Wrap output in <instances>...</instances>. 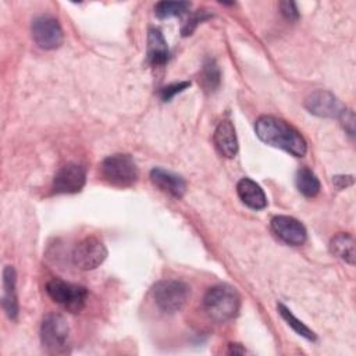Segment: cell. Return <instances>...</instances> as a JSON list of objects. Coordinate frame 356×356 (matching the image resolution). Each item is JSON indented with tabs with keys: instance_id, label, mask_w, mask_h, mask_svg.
Returning <instances> with one entry per match:
<instances>
[{
	"instance_id": "obj_23",
	"label": "cell",
	"mask_w": 356,
	"mask_h": 356,
	"mask_svg": "<svg viewBox=\"0 0 356 356\" xmlns=\"http://www.w3.org/2000/svg\"><path fill=\"white\" fill-rule=\"evenodd\" d=\"M209 17H210V15H209L204 10H197V11L185 22V25H184V28H182V35H184V36L191 35V33L193 32V29L197 26V24L202 22V21H204V19L209 18Z\"/></svg>"
},
{
	"instance_id": "obj_2",
	"label": "cell",
	"mask_w": 356,
	"mask_h": 356,
	"mask_svg": "<svg viewBox=\"0 0 356 356\" xmlns=\"http://www.w3.org/2000/svg\"><path fill=\"white\" fill-rule=\"evenodd\" d=\"M241 306L238 291L227 284H218L207 289L203 298L206 314L216 323H225L234 318Z\"/></svg>"
},
{
	"instance_id": "obj_24",
	"label": "cell",
	"mask_w": 356,
	"mask_h": 356,
	"mask_svg": "<svg viewBox=\"0 0 356 356\" xmlns=\"http://www.w3.org/2000/svg\"><path fill=\"white\" fill-rule=\"evenodd\" d=\"M338 117L341 120V124H342L343 129L350 136H353V134H355V114H353V111L349 110V108H343Z\"/></svg>"
},
{
	"instance_id": "obj_22",
	"label": "cell",
	"mask_w": 356,
	"mask_h": 356,
	"mask_svg": "<svg viewBox=\"0 0 356 356\" xmlns=\"http://www.w3.org/2000/svg\"><path fill=\"white\" fill-rule=\"evenodd\" d=\"M189 86H191V82H188V81L171 83V85H167V86L161 88V89L159 90V96L161 97V100L170 102L177 93H181L182 90H185V89L189 88Z\"/></svg>"
},
{
	"instance_id": "obj_13",
	"label": "cell",
	"mask_w": 356,
	"mask_h": 356,
	"mask_svg": "<svg viewBox=\"0 0 356 356\" xmlns=\"http://www.w3.org/2000/svg\"><path fill=\"white\" fill-rule=\"evenodd\" d=\"M213 142L216 146V150L227 159H232L238 153V139L235 134V128L231 121L222 120L218 122L214 135Z\"/></svg>"
},
{
	"instance_id": "obj_17",
	"label": "cell",
	"mask_w": 356,
	"mask_h": 356,
	"mask_svg": "<svg viewBox=\"0 0 356 356\" xmlns=\"http://www.w3.org/2000/svg\"><path fill=\"white\" fill-rule=\"evenodd\" d=\"M330 250L334 256L342 259L350 266L355 264V241L350 234L341 232L335 235L330 242Z\"/></svg>"
},
{
	"instance_id": "obj_1",
	"label": "cell",
	"mask_w": 356,
	"mask_h": 356,
	"mask_svg": "<svg viewBox=\"0 0 356 356\" xmlns=\"http://www.w3.org/2000/svg\"><path fill=\"white\" fill-rule=\"evenodd\" d=\"M254 131L259 139L270 146L282 149L296 157L306 154V140L299 131L284 120L273 115H261L254 124Z\"/></svg>"
},
{
	"instance_id": "obj_10",
	"label": "cell",
	"mask_w": 356,
	"mask_h": 356,
	"mask_svg": "<svg viewBox=\"0 0 356 356\" xmlns=\"http://www.w3.org/2000/svg\"><path fill=\"white\" fill-rule=\"evenodd\" d=\"M271 229L282 242L292 246L305 243L307 238V232L303 224L289 216H275L271 220Z\"/></svg>"
},
{
	"instance_id": "obj_5",
	"label": "cell",
	"mask_w": 356,
	"mask_h": 356,
	"mask_svg": "<svg viewBox=\"0 0 356 356\" xmlns=\"http://www.w3.org/2000/svg\"><path fill=\"white\" fill-rule=\"evenodd\" d=\"M189 293L188 284L179 280H161L152 289L156 306L164 313L179 312L185 306Z\"/></svg>"
},
{
	"instance_id": "obj_11",
	"label": "cell",
	"mask_w": 356,
	"mask_h": 356,
	"mask_svg": "<svg viewBox=\"0 0 356 356\" xmlns=\"http://www.w3.org/2000/svg\"><path fill=\"white\" fill-rule=\"evenodd\" d=\"M305 107L309 113L318 117H338L343 110L339 100L327 90H316L305 100Z\"/></svg>"
},
{
	"instance_id": "obj_4",
	"label": "cell",
	"mask_w": 356,
	"mask_h": 356,
	"mask_svg": "<svg viewBox=\"0 0 356 356\" xmlns=\"http://www.w3.org/2000/svg\"><path fill=\"white\" fill-rule=\"evenodd\" d=\"M102 177L113 186H132L139 177L138 167L129 154H113L106 157L100 165Z\"/></svg>"
},
{
	"instance_id": "obj_9",
	"label": "cell",
	"mask_w": 356,
	"mask_h": 356,
	"mask_svg": "<svg viewBox=\"0 0 356 356\" xmlns=\"http://www.w3.org/2000/svg\"><path fill=\"white\" fill-rule=\"evenodd\" d=\"M85 181V168L79 164L68 163L56 172L53 179V191L56 193H76L82 191Z\"/></svg>"
},
{
	"instance_id": "obj_25",
	"label": "cell",
	"mask_w": 356,
	"mask_h": 356,
	"mask_svg": "<svg viewBox=\"0 0 356 356\" xmlns=\"http://www.w3.org/2000/svg\"><path fill=\"white\" fill-rule=\"evenodd\" d=\"M278 7L281 10V14L285 17V19L296 21L299 18V11L293 1H281Z\"/></svg>"
},
{
	"instance_id": "obj_6",
	"label": "cell",
	"mask_w": 356,
	"mask_h": 356,
	"mask_svg": "<svg viewBox=\"0 0 356 356\" xmlns=\"http://www.w3.org/2000/svg\"><path fill=\"white\" fill-rule=\"evenodd\" d=\"M47 295L60 306L71 313H79L88 300L85 286L65 282L60 278H53L46 284Z\"/></svg>"
},
{
	"instance_id": "obj_16",
	"label": "cell",
	"mask_w": 356,
	"mask_h": 356,
	"mask_svg": "<svg viewBox=\"0 0 356 356\" xmlns=\"http://www.w3.org/2000/svg\"><path fill=\"white\" fill-rule=\"evenodd\" d=\"M170 57L168 46L161 35V32L156 28H150L147 33V60L153 65H163L167 63Z\"/></svg>"
},
{
	"instance_id": "obj_8",
	"label": "cell",
	"mask_w": 356,
	"mask_h": 356,
	"mask_svg": "<svg viewBox=\"0 0 356 356\" xmlns=\"http://www.w3.org/2000/svg\"><path fill=\"white\" fill-rule=\"evenodd\" d=\"M31 32L35 43L44 50H53L61 46L64 40L63 29L58 21L50 15H39L32 21Z\"/></svg>"
},
{
	"instance_id": "obj_20",
	"label": "cell",
	"mask_w": 356,
	"mask_h": 356,
	"mask_svg": "<svg viewBox=\"0 0 356 356\" xmlns=\"http://www.w3.org/2000/svg\"><path fill=\"white\" fill-rule=\"evenodd\" d=\"M191 8V3L188 1H159L154 6V14L160 19H165L170 17H178Z\"/></svg>"
},
{
	"instance_id": "obj_19",
	"label": "cell",
	"mask_w": 356,
	"mask_h": 356,
	"mask_svg": "<svg viewBox=\"0 0 356 356\" xmlns=\"http://www.w3.org/2000/svg\"><path fill=\"white\" fill-rule=\"evenodd\" d=\"M221 72L214 60L207 58L200 71V83L207 92H214L220 86Z\"/></svg>"
},
{
	"instance_id": "obj_15",
	"label": "cell",
	"mask_w": 356,
	"mask_h": 356,
	"mask_svg": "<svg viewBox=\"0 0 356 356\" xmlns=\"http://www.w3.org/2000/svg\"><path fill=\"white\" fill-rule=\"evenodd\" d=\"M239 199L253 210H261L267 206V197L259 184L250 178H242L236 185Z\"/></svg>"
},
{
	"instance_id": "obj_14",
	"label": "cell",
	"mask_w": 356,
	"mask_h": 356,
	"mask_svg": "<svg viewBox=\"0 0 356 356\" xmlns=\"http://www.w3.org/2000/svg\"><path fill=\"white\" fill-rule=\"evenodd\" d=\"M17 274L13 266H6L3 270V309L8 318L14 320L18 314V300L15 291Z\"/></svg>"
},
{
	"instance_id": "obj_18",
	"label": "cell",
	"mask_w": 356,
	"mask_h": 356,
	"mask_svg": "<svg viewBox=\"0 0 356 356\" xmlns=\"http://www.w3.org/2000/svg\"><path fill=\"white\" fill-rule=\"evenodd\" d=\"M296 188L306 197H314L320 192V182L314 172L306 167H302L296 172Z\"/></svg>"
},
{
	"instance_id": "obj_27",
	"label": "cell",
	"mask_w": 356,
	"mask_h": 356,
	"mask_svg": "<svg viewBox=\"0 0 356 356\" xmlns=\"http://www.w3.org/2000/svg\"><path fill=\"white\" fill-rule=\"evenodd\" d=\"M246 350L243 348H241L239 343H231L229 345V349H228V353H239V355H243Z\"/></svg>"
},
{
	"instance_id": "obj_21",
	"label": "cell",
	"mask_w": 356,
	"mask_h": 356,
	"mask_svg": "<svg viewBox=\"0 0 356 356\" xmlns=\"http://www.w3.org/2000/svg\"><path fill=\"white\" fill-rule=\"evenodd\" d=\"M278 312H280L281 317L286 321V324H288L296 334H299L300 337H303V338H306V339H309V341H314V339H316V334H314L309 327H306L300 320H298V318L291 313V310L286 309L282 303H278Z\"/></svg>"
},
{
	"instance_id": "obj_3",
	"label": "cell",
	"mask_w": 356,
	"mask_h": 356,
	"mask_svg": "<svg viewBox=\"0 0 356 356\" xmlns=\"http://www.w3.org/2000/svg\"><path fill=\"white\" fill-rule=\"evenodd\" d=\"M40 341L43 349L50 355L70 353V327L58 313H49L40 325Z\"/></svg>"
},
{
	"instance_id": "obj_12",
	"label": "cell",
	"mask_w": 356,
	"mask_h": 356,
	"mask_svg": "<svg viewBox=\"0 0 356 356\" xmlns=\"http://www.w3.org/2000/svg\"><path fill=\"white\" fill-rule=\"evenodd\" d=\"M150 181L161 192H164L175 199H181L185 195L186 184H185L184 178L171 171H167L160 167H154L150 171Z\"/></svg>"
},
{
	"instance_id": "obj_7",
	"label": "cell",
	"mask_w": 356,
	"mask_h": 356,
	"mask_svg": "<svg viewBox=\"0 0 356 356\" xmlns=\"http://www.w3.org/2000/svg\"><path fill=\"white\" fill-rule=\"evenodd\" d=\"M106 257L107 249L96 236H86L79 241L71 254L74 266L81 270H93L99 267Z\"/></svg>"
},
{
	"instance_id": "obj_26",
	"label": "cell",
	"mask_w": 356,
	"mask_h": 356,
	"mask_svg": "<svg viewBox=\"0 0 356 356\" xmlns=\"http://www.w3.org/2000/svg\"><path fill=\"white\" fill-rule=\"evenodd\" d=\"M332 184L337 189H346L348 186L353 185V177L352 175H335L332 177Z\"/></svg>"
}]
</instances>
